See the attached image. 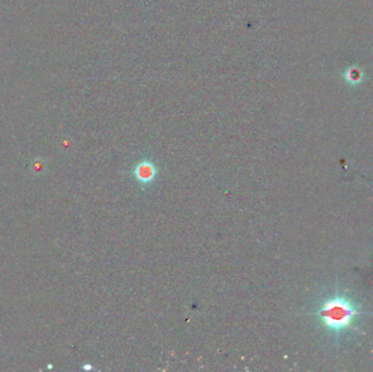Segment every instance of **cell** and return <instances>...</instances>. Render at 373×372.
Returning a JSON list of instances; mask_svg holds the SVG:
<instances>
[{
	"mask_svg": "<svg viewBox=\"0 0 373 372\" xmlns=\"http://www.w3.org/2000/svg\"><path fill=\"white\" fill-rule=\"evenodd\" d=\"M132 175L142 189H146L155 182L159 176V167L150 159L139 161L132 168Z\"/></svg>",
	"mask_w": 373,
	"mask_h": 372,
	"instance_id": "7a4b0ae2",
	"label": "cell"
},
{
	"mask_svg": "<svg viewBox=\"0 0 373 372\" xmlns=\"http://www.w3.org/2000/svg\"><path fill=\"white\" fill-rule=\"evenodd\" d=\"M344 79L350 85H358L363 81V72L358 67L353 66L344 72Z\"/></svg>",
	"mask_w": 373,
	"mask_h": 372,
	"instance_id": "3957f363",
	"label": "cell"
},
{
	"mask_svg": "<svg viewBox=\"0 0 373 372\" xmlns=\"http://www.w3.org/2000/svg\"><path fill=\"white\" fill-rule=\"evenodd\" d=\"M317 315L323 326L335 333L352 329L360 315L356 304L345 296H333L319 308Z\"/></svg>",
	"mask_w": 373,
	"mask_h": 372,
	"instance_id": "6da1fadb",
	"label": "cell"
}]
</instances>
